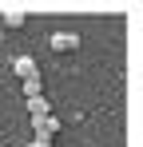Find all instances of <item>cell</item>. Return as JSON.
Segmentation results:
<instances>
[{"mask_svg": "<svg viewBox=\"0 0 143 147\" xmlns=\"http://www.w3.org/2000/svg\"><path fill=\"white\" fill-rule=\"evenodd\" d=\"M12 76H20V84L40 80V64H36L32 56H16V60H12Z\"/></svg>", "mask_w": 143, "mask_h": 147, "instance_id": "6da1fadb", "label": "cell"}, {"mask_svg": "<svg viewBox=\"0 0 143 147\" xmlns=\"http://www.w3.org/2000/svg\"><path fill=\"white\" fill-rule=\"evenodd\" d=\"M56 131H60V119L56 115H36L32 119V135L36 139H56Z\"/></svg>", "mask_w": 143, "mask_h": 147, "instance_id": "7a4b0ae2", "label": "cell"}, {"mask_svg": "<svg viewBox=\"0 0 143 147\" xmlns=\"http://www.w3.org/2000/svg\"><path fill=\"white\" fill-rule=\"evenodd\" d=\"M48 44H52V52H76V44H80V40H76L72 32H56Z\"/></svg>", "mask_w": 143, "mask_h": 147, "instance_id": "3957f363", "label": "cell"}, {"mask_svg": "<svg viewBox=\"0 0 143 147\" xmlns=\"http://www.w3.org/2000/svg\"><path fill=\"white\" fill-rule=\"evenodd\" d=\"M28 115H32V119H36V115H52V103H48V96L28 99Z\"/></svg>", "mask_w": 143, "mask_h": 147, "instance_id": "277c9868", "label": "cell"}, {"mask_svg": "<svg viewBox=\"0 0 143 147\" xmlns=\"http://www.w3.org/2000/svg\"><path fill=\"white\" fill-rule=\"evenodd\" d=\"M44 96V84H40V80H28V84H24V99H40Z\"/></svg>", "mask_w": 143, "mask_h": 147, "instance_id": "5b68a950", "label": "cell"}, {"mask_svg": "<svg viewBox=\"0 0 143 147\" xmlns=\"http://www.w3.org/2000/svg\"><path fill=\"white\" fill-rule=\"evenodd\" d=\"M24 20H28L24 12H4V24L12 28V32H16V28H24Z\"/></svg>", "mask_w": 143, "mask_h": 147, "instance_id": "8992f818", "label": "cell"}, {"mask_svg": "<svg viewBox=\"0 0 143 147\" xmlns=\"http://www.w3.org/2000/svg\"><path fill=\"white\" fill-rule=\"evenodd\" d=\"M28 147H32V143H28Z\"/></svg>", "mask_w": 143, "mask_h": 147, "instance_id": "52a82bcc", "label": "cell"}]
</instances>
